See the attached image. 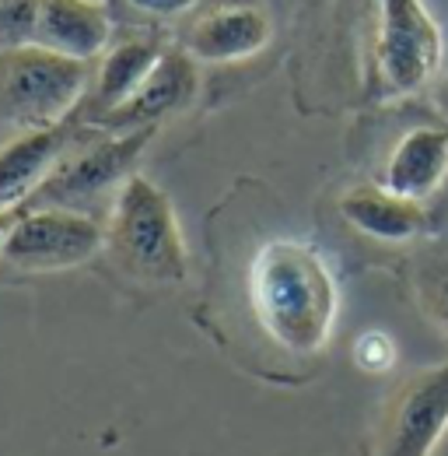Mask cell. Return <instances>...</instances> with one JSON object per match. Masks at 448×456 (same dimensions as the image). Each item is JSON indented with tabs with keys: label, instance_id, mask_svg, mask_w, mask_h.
Listing matches in <instances>:
<instances>
[{
	"label": "cell",
	"instance_id": "1",
	"mask_svg": "<svg viewBox=\"0 0 448 456\" xmlns=\"http://www.w3.org/2000/svg\"><path fill=\"white\" fill-rule=\"evenodd\" d=\"M249 305L274 344L291 354H316L336 320L333 274L316 246L274 239L252 256Z\"/></svg>",
	"mask_w": 448,
	"mask_h": 456
},
{
	"label": "cell",
	"instance_id": "2",
	"mask_svg": "<svg viewBox=\"0 0 448 456\" xmlns=\"http://www.w3.org/2000/svg\"><path fill=\"white\" fill-rule=\"evenodd\" d=\"M106 249L119 271L144 285H179L189 274V256L172 200L137 172L116 190Z\"/></svg>",
	"mask_w": 448,
	"mask_h": 456
},
{
	"label": "cell",
	"instance_id": "3",
	"mask_svg": "<svg viewBox=\"0 0 448 456\" xmlns=\"http://www.w3.org/2000/svg\"><path fill=\"white\" fill-rule=\"evenodd\" d=\"M88 95V63L46 46L0 50V123L18 130L56 126L81 110Z\"/></svg>",
	"mask_w": 448,
	"mask_h": 456
},
{
	"label": "cell",
	"instance_id": "4",
	"mask_svg": "<svg viewBox=\"0 0 448 456\" xmlns=\"http://www.w3.org/2000/svg\"><path fill=\"white\" fill-rule=\"evenodd\" d=\"M155 130L158 126H144V130L92 141L88 148H70L60 159V166L50 172V179L14 211H39V208L84 211L88 204L102 200L106 193L119 190L133 175V166L144 155V148L151 144Z\"/></svg>",
	"mask_w": 448,
	"mask_h": 456
},
{
	"label": "cell",
	"instance_id": "5",
	"mask_svg": "<svg viewBox=\"0 0 448 456\" xmlns=\"http://www.w3.org/2000/svg\"><path fill=\"white\" fill-rule=\"evenodd\" d=\"M102 246L106 228L84 211H11V225L0 242V260L18 271H67L92 260Z\"/></svg>",
	"mask_w": 448,
	"mask_h": 456
},
{
	"label": "cell",
	"instance_id": "6",
	"mask_svg": "<svg viewBox=\"0 0 448 456\" xmlns=\"http://www.w3.org/2000/svg\"><path fill=\"white\" fill-rule=\"evenodd\" d=\"M379 81L386 95L420 92L442 63V28L424 0H379Z\"/></svg>",
	"mask_w": 448,
	"mask_h": 456
},
{
	"label": "cell",
	"instance_id": "7",
	"mask_svg": "<svg viewBox=\"0 0 448 456\" xmlns=\"http://www.w3.org/2000/svg\"><path fill=\"white\" fill-rule=\"evenodd\" d=\"M448 428V362L410 376L386 407L375 456H431Z\"/></svg>",
	"mask_w": 448,
	"mask_h": 456
},
{
	"label": "cell",
	"instance_id": "8",
	"mask_svg": "<svg viewBox=\"0 0 448 456\" xmlns=\"http://www.w3.org/2000/svg\"><path fill=\"white\" fill-rule=\"evenodd\" d=\"M84 113L70 116L56 126L21 130L11 144L0 148V211L21 208L60 166V159L77 144Z\"/></svg>",
	"mask_w": 448,
	"mask_h": 456
},
{
	"label": "cell",
	"instance_id": "9",
	"mask_svg": "<svg viewBox=\"0 0 448 456\" xmlns=\"http://www.w3.org/2000/svg\"><path fill=\"white\" fill-rule=\"evenodd\" d=\"M196 95V67L186 50L168 46L162 60L155 63V70L140 81V88L106 113L95 126L112 130V134H130V130H144V126H158L165 116L179 113L182 106H189V99Z\"/></svg>",
	"mask_w": 448,
	"mask_h": 456
},
{
	"label": "cell",
	"instance_id": "10",
	"mask_svg": "<svg viewBox=\"0 0 448 456\" xmlns=\"http://www.w3.org/2000/svg\"><path fill=\"white\" fill-rule=\"evenodd\" d=\"M112 43L109 0H39L36 46L60 57L88 60L106 53Z\"/></svg>",
	"mask_w": 448,
	"mask_h": 456
},
{
	"label": "cell",
	"instance_id": "11",
	"mask_svg": "<svg viewBox=\"0 0 448 456\" xmlns=\"http://www.w3.org/2000/svg\"><path fill=\"white\" fill-rule=\"evenodd\" d=\"M165 50L168 46L158 36H133V39H123L112 50H106V57H102L99 70H95L92 92L81 102L84 123L95 126L106 113H112L116 106H123L140 88V81L155 70V63L162 60Z\"/></svg>",
	"mask_w": 448,
	"mask_h": 456
},
{
	"label": "cell",
	"instance_id": "12",
	"mask_svg": "<svg viewBox=\"0 0 448 456\" xmlns=\"http://www.w3.org/2000/svg\"><path fill=\"white\" fill-rule=\"evenodd\" d=\"M270 39V21L252 7H211L204 11L182 39V50L189 57L207 63L252 57Z\"/></svg>",
	"mask_w": 448,
	"mask_h": 456
},
{
	"label": "cell",
	"instance_id": "13",
	"mask_svg": "<svg viewBox=\"0 0 448 456\" xmlns=\"http://www.w3.org/2000/svg\"><path fill=\"white\" fill-rule=\"evenodd\" d=\"M448 175V130L445 126H417L410 130L396 151L389 155L386 166V190L410 197V200H424L428 193H435Z\"/></svg>",
	"mask_w": 448,
	"mask_h": 456
},
{
	"label": "cell",
	"instance_id": "14",
	"mask_svg": "<svg viewBox=\"0 0 448 456\" xmlns=\"http://www.w3.org/2000/svg\"><path fill=\"white\" fill-rule=\"evenodd\" d=\"M340 215L372 239L382 242H406L417 239L428 228V215L420 208V200L399 197L392 190L379 186H357L340 200Z\"/></svg>",
	"mask_w": 448,
	"mask_h": 456
},
{
	"label": "cell",
	"instance_id": "15",
	"mask_svg": "<svg viewBox=\"0 0 448 456\" xmlns=\"http://www.w3.org/2000/svg\"><path fill=\"white\" fill-rule=\"evenodd\" d=\"M413 288L424 316L448 334V239L428 242L413 256Z\"/></svg>",
	"mask_w": 448,
	"mask_h": 456
},
{
	"label": "cell",
	"instance_id": "16",
	"mask_svg": "<svg viewBox=\"0 0 448 456\" xmlns=\"http://www.w3.org/2000/svg\"><path fill=\"white\" fill-rule=\"evenodd\" d=\"M39 28V0H0V50L32 46Z\"/></svg>",
	"mask_w": 448,
	"mask_h": 456
},
{
	"label": "cell",
	"instance_id": "17",
	"mask_svg": "<svg viewBox=\"0 0 448 456\" xmlns=\"http://www.w3.org/2000/svg\"><path fill=\"white\" fill-rule=\"evenodd\" d=\"M389 362H392L389 338H382V334H364V338L357 341V365H361V369L379 372V369H386Z\"/></svg>",
	"mask_w": 448,
	"mask_h": 456
},
{
	"label": "cell",
	"instance_id": "18",
	"mask_svg": "<svg viewBox=\"0 0 448 456\" xmlns=\"http://www.w3.org/2000/svg\"><path fill=\"white\" fill-rule=\"evenodd\" d=\"M123 4H130L133 11H144L151 18H175V14L196 11V7H204L211 0H123Z\"/></svg>",
	"mask_w": 448,
	"mask_h": 456
}]
</instances>
